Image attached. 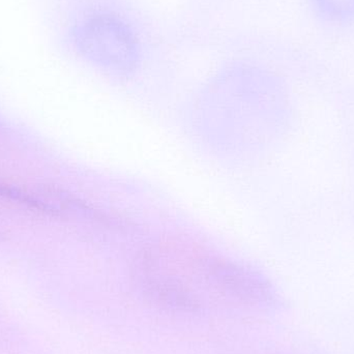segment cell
Wrapping results in <instances>:
<instances>
[{"label": "cell", "mask_w": 354, "mask_h": 354, "mask_svg": "<svg viewBox=\"0 0 354 354\" xmlns=\"http://www.w3.org/2000/svg\"><path fill=\"white\" fill-rule=\"evenodd\" d=\"M79 53L107 74L129 77L141 64L140 41L131 25L110 10H99L83 19L73 30Z\"/></svg>", "instance_id": "1"}, {"label": "cell", "mask_w": 354, "mask_h": 354, "mask_svg": "<svg viewBox=\"0 0 354 354\" xmlns=\"http://www.w3.org/2000/svg\"><path fill=\"white\" fill-rule=\"evenodd\" d=\"M200 270L208 283L241 303L262 310H278L283 299L272 281L256 268L221 256L200 260Z\"/></svg>", "instance_id": "2"}, {"label": "cell", "mask_w": 354, "mask_h": 354, "mask_svg": "<svg viewBox=\"0 0 354 354\" xmlns=\"http://www.w3.org/2000/svg\"><path fill=\"white\" fill-rule=\"evenodd\" d=\"M143 292L155 305L183 314H196L201 309L197 297L176 279L165 274H149L142 277Z\"/></svg>", "instance_id": "3"}, {"label": "cell", "mask_w": 354, "mask_h": 354, "mask_svg": "<svg viewBox=\"0 0 354 354\" xmlns=\"http://www.w3.org/2000/svg\"><path fill=\"white\" fill-rule=\"evenodd\" d=\"M314 12L334 25L354 22V0H309Z\"/></svg>", "instance_id": "4"}, {"label": "cell", "mask_w": 354, "mask_h": 354, "mask_svg": "<svg viewBox=\"0 0 354 354\" xmlns=\"http://www.w3.org/2000/svg\"><path fill=\"white\" fill-rule=\"evenodd\" d=\"M0 198L17 202L29 209L48 216H59L62 212L55 204L41 201L39 198L26 193L20 187H12L8 183H0Z\"/></svg>", "instance_id": "5"}]
</instances>
